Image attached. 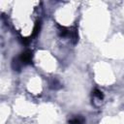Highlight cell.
<instances>
[{
	"label": "cell",
	"mask_w": 124,
	"mask_h": 124,
	"mask_svg": "<svg viewBox=\"0 0 124 124\" xmlns=\"http://www.w3.org/2000/svg\"><path fill=\"white\" fill-rule=\"evenodd\" d=\"M18 58L22 64H29L32 60V52L30 50H26V51L22 52Z\"/></svg>",
	"instance_id": "obj_1"
},
{
	"label": "cell",
	"mask_w": 124,
	"mask_h": 124,
	"mask_svg": "<svg viewBox=\"0 0 124 124\" xmlns=\"http://www.w3.org/2000/svg\"><path fill=\"white\" fill-rule=\"evenodd\" d=\"M69 124H84V118L80 115H76L69 120Z\"/></svg>",
	"instance_id": "obj_2"
},
{
	"label": "cell",
	"mask_w": 124,
	"mask_h": 124,
	"mask_svg": "<svg viewBox=\"0 0 124 124\" xmlns=\"http://www.w3.org/2000/svg\"><path fill=\"white\" fill-rule=\"evenodd\" d=\"M49 85H50V87L51 88H53V89H57V88H59L60 86V84H59V82L56 80V79H52L51 81H50V83H49Z\"/></svg>",
	"instance_id": "obj_3"
},
{
	"label": "cell",
	"mask_w": 124,
	"mask_h": 124,
	"mask_svg": "<svg viewBox=\"0 0 124 124\" xmlns=\"http://www.w3.org/2000/svg\"><path fill=\"white\" fill-rule=\"evenodd\" d=\"M94 96H95V97H97L99 100L103 99V93H102L100 90H98V89H96V90L94 91Z\"/></svg>",
	"instance_id": "obj_4"
}]
</instances>
